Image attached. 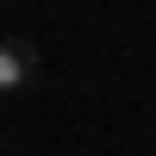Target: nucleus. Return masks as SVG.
<instances>
[{
    "label": "nucleus",
    "mask_w": 156,
    "mask_h": 156,
    "mask_svg": "<svg viewBox=\"0 0 156 156\" xmlns=\"http://www.w3.org/2000/svg\"><path fill=\"white\" fill-rule=\"evenodd\" d=\"M37 75V50L25 44V37H12V44H0V94H19L25 81Z\"/></svg>",
    "instance_id": "nucleus-1"
}]
</instances>
